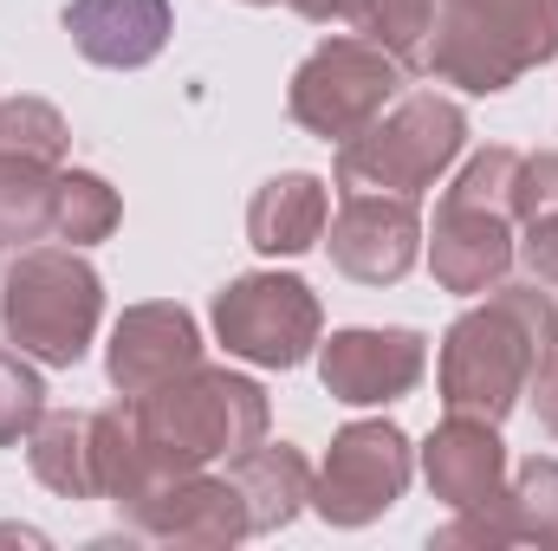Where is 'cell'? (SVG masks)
<instances>
[{
	"label": "cell",
	"mask_w": 558,
	"mask_h": 551,
	"mask_svg": "<svg viewBox=\"0 0 558 551\" xmlns=\"http://www.w3.org/2000/svg\"><path fill=\"white\" fill-rule=\"evenodd\" d=\"M558 351V305L553 292L533 285H487L481 305H468L448 331H441V357H435V383H441V409L454 415H507L526 403L533 370Z\"/></svg>",
	"instance_id": "6da1fadb"
},
{
	"label": "cell",
	"mask_w": 558,
	"mask_h": 551,
	"mask_svg": "<svg viewBox=\"0 0 558 551\" xmlns=\"http://www.w3.org/2000/svg\"><path fill=\"white\" fill-rule=\"evenodd\" d=\"M131 409H137L143 448L162 474L234 461L254 441H267V421H274L267 390L228 364H189L182 377L131 396Z\"/></svg>",
	"instance_id": "7a4b0ae2"
},
{
	"label": "cell",
	"mask_w": 558,
	"mask_h": 551,
	"mask_svg": "<svg viewBox=\"0 0 558 551\" xmlns=\"http://www.w3.org/2000/svg\"><path fill=\"white\" fill-rule=\"evenodd\" d=\"M558 59V0H435L422 72L494 98Z\"/></svg>",
	"instance_id": "3957f363"
},
{
	"label": "cell",
	"mask_w": 558,
	"mask_h": 551,
	"mask_svg": "<svg viewBox=\"0 0 558 551\" xmlns=\"http://www.w3.org/2000/svg\"><path fill=\"white\" fill-rule=\"evenodd\" d=\"M0 325L46 370H72L105 325V279L85 247H20L0 273Z\"/></svg>",
	"instance_id": "277c9868"
},
{
	"label": "cell",
	"mask_w": 558,
	"mask_h": 551,
	"mask_svg": "<svg viewBox=\"0 0 558 551\" xmlns=\"http://www.w3.org/2000/svg\"><path fill=\"white\" fill-rule=\"evenodd\" d=\"M513 169H520V149L487 143L441 188L435 228H428V273L441 292L481 298L487 285L507 279L513 254H520V241H513Z\"/></svg>",
	"instance_id": "5b68a950"
},
{
	"label": "cell",
	"mask_w": 558,
	"mask_h": 551,
	"mask_svg": "<svg viewBox=\"0 0 558 551\" xmlns=\"http://www.w3.org/2000/svg\"><path fill=\"white\" fill-rule=\"evenodd\" d=\"M468 149V111L441 91H403L377 124L338 143V188L357 195H428Z\"/></svg>",
	"instance_id": "8992f818"
},
{
	"label": "cell",
	"mask_w": 558,
	"mask_h": 551,
	"mask_svg": "<svg viewBox=\"0 0 558 551\" xmlns=\"http://www.w3.org/2000/svg\"><path fill=\"white\" fill-rule=\"evenodd\" d=\"M403 85H410L403 59H390L364 33H331V39H318L299 59L292 85H286V111H292V124L305 137L344 143V137H357L364 124H377L403 98Z\"/></svg>",
	"instance_id": "52a82bcc"
},
{
	"label": "cell",
	"mask_w": 558,
	"mask_h": 551,
	"mask_svg": "<svg viewBox=\"0 0 558 551\" xmlns=\"http://www.w3.org/2000/svg\"><path fill=\"white\" fill-rule=\"evenodd\" d=\"M215 338L260 370H299L325 338V305L299 273H241L215 292Z\"/></svg>",
	"instance_id": "ba28073f"
},
{
	"label": "cell",
	"mask_w": 558,
	"mask_h": 551,
	"mask_svg": "<svg viewBox=\"0 0 558 551\" xmlns=\"http://www.w3.org/2000/svg\"><path fill=\"white\" fill-rule=\"evenodd\" d=\"M410 474H416V448L397 421H344L331 434L325 467L312 474V513L325 526L357 532L403 500Z\"/></svg>",
	"instance_id": "9c48e42d"
},
{
	"label": "cell",
	"mask_w": 558,
	"mask_h": 551,
	"mask_svg": "<svg viewBox=\"0 0 558 551\" xmlns=\"http://www.w3.org/2000/svg\"><path fill=\"white\" fill-rule=\"evenodd\" d=\"M124 526L149 539V546H241L254 539L247 526V500L228 474H208V467H189V474H156L137 500L124 506Z\"/></svg>",
	"instance_id": "30bf717a"
},
{
	"label": "cell",
	"mask_w": 558,
	"mask_h": 551,
	"mask_svg": "<svg viewBox=\"0 0 558 551\" xmlns=\"http://www.w3.org/2000/svg\"><path fill=\"white\" fill-rule=\"evenodd\" d=\"M428 370V338L410 325H351L318 344V383L344 409H384L403 403Z\"/></svg>",
	"instance_id": "8fae6325"
},
{
	"label": "cell",
	"mask_w": 558,
	"mask_h": 551,
	"mask_svg": "<svg viewBox=\"0 0 558 551\" xmlns=\"http://www.w3.org/2000/svg\"><path fill=\"white\" fill-rule=\"evenodd\" d=\"M331 267L357 285H397L422 260V208L416 195H344L331 215Z\"/></svg>",
	"instance_id": "7c38bea8"
},
{
	"label": "cell",
	"mask_w": 558,
	"mask_h": 551,
	"mask_svg": "<svg viewBox=\"0 0 558 551\" xmlns=\"http://www.w3.org/2000/svg\"><path fill=\"white\" fill-rule=\"evenodd\" d=\"M189 364H202V325L189 305H175V298L124 305V318L111 325V344H105V377L118 396H143V390L182 377Z\"/></svg>",
	"instance_id": "4fadbf2b"
},
{
	"label": "cell",
	"mask_w": 558,
	"mask_h": 551,
	"mask_svg": "<svg viewBox=\"0 0 558 551\" xmlns=\"http://www.w3.org/2000/svg\"><path fill=\"white\" fill-rule=\"evenodd\" d=\"M435 546H558V461L553 454H533L494 500L481 506H461Z\"/></svg>",
	"instance_id": "5bb4252c"
},
{
	"label": "cell",
	"mask_w": 558,
	"mask_h": 551,
	"mask_svg": "<svg viewBox=\"0 0 558 551\" xmlns=\"http://www.w3.org/2000/svg\"><path fill=\"white\" fill-rule=\"evenodd\" d=\"M422 474H428V493L461 513V506H481L507 487V441H500V421L487 415H454L435 421V434L422 441Z\"/></svg>",
	"instance_id": "9a60e30c"
},
{
	"label": "cell",
	"mask_w": 558,
	"mask_h": 551,
	"mask_svg": "<svg viewBox=\"0 0 558 551\" xmlns=\"http://www.w3.org/2000/svg\"><path fill=\"white\" fill-rule=\"evenodd\" d=\"M65 33L92 65L137 72L169 46L175 7L169 0H65Z\"/></svg>",
	"instance_id": "2e32d148"
},
{
	"label": "cell",
	"mask_w": 558,
	"mask_h": 551,
	"mask_svg": "<svg viewBox=\"0 0 558 551\" xmlns=\"http://www.w3.org/2000/svg\"><path fill=\"white\" fill-rule=\"evenodd\" d=\"M331 228V195L312 169H286V175H267L247 201V241L267 254V260H299L325 241Z\"/></svg>",
	"instance_id": "e0dca14e"
},
{
	"label": "cell",
	"mask_w": 558,
	"mask_h": 551,
	"mask_svg": "<svg viewBox=\"0 0 558 551\" xmlns=\"http://www.w3.org/2000/svg\"><path fill=\"white\" fill-rule=\"evenodd\" d=\"M228 480H234L241 500H247V526H254V539H260V532H279V526H292V519L312 506V461H305L292 441H254L247 454L228 461Z\"/></svg>",
	"instance_id": "ac0fdd59"
},
{
	"label": "cell",
	"mask_w": 558,
	"mask_h": 551,
	"mask_svg": "<svg viewBox=\"0 0 558 551\" xmlns=\"http://www.w3.org/2000/svg\"><path fill=\"white\" fill-rule=\"evenodd\" d=\"M26 467L59 500H98L92 480V409H46L26 434Z\"/></svg>",
	"instance_id": "d6986e66"
},
{
	"label": "cell",
	"mask_w": 558,
	"mask_h": 551,
	"mask_svg": "<svg viewBox=\"0 0 558 551\" xmlns=\"http://www.w3.org/2000/svg\"><path fill=\"white\" fill-rule=\"evenodd\" d=\"M156 474H162V467H156L149 448H143L131 396L111 403V409H92V480H98V500H111V506L124 513Z\"/></svg>",
	"instance_id": "ffe728a7"
},
{
	"label": "cell",
	"mask_w": 558,
	"mask_h": 551,
	"mask_svg": "<svg viewBox=\"0 0 558 551\" xmlns=\"http://www.w3.org/2000/svg\"><path fill=\"white\" fill-rule=\"evenodd\" d=\"M118 221H124V201L98 169H59V188H52V241L59 247H98L118 234Z\"/></svg>",
	"instance_id": "44dd1931"
},
{
	"label": "cell",
	"mask_w": 558,
	"mask_h": 551,
	"mask_svg": "<svg viewBox=\"0 0 558 551\" xmlns=\"http://www.w3.org/2000/svg\"><path fill=\"white\" fill-rule=\"evenodd\" d=\"M52 188H59L52 162L0 156V247L20 254L33 241H52Z\"/></svg>",
	"instance_id": "7402d4cb"
},
{
	"label": "cell",
	"mask_w": 558,
	"mask_h": 551,
	"mask_svg": "<svg viewBox=\"0 0 558 551\" xmlns=\"http://www.w3.org/2000/svg\"><path fill=\"white\" fill-rule=\"evenodd\" d=\"M344 26L364 33L371 46H384L390 59H403L410 72H422V46H428V26H435V0H351Z\"/></svg>",
	"instance_id": "603a6c76"
},
{
	"label": "cell",
	"mask_w": 558,
	"mask_h": 551,
	"mask_svg": "<svg viewBox=\"0 0 558 551\" xmlns=\"http://www.w3.org/2000/svg\"><path fill=\"white\" fill-rule=\"evenodd\" d=\"M72 131L59 118V105L46 98H0V156H26V162H52L65 169Z\"/></svg>",
	"instance_id": "cb8c5ba5"
},
{
	"label": "cell",
	"mask_w": 558,
	"mask_h": 551,
	"mask_svg": "<svg viewBox=\"0 0 558 551\" xmlns=\"http://www.w3.org/2000/svg\"><path fill=\"white\" fill-rule=\"evenodd\" d=\"M39 415H46V383H39L33 357L0 338V448H20L39 428Z\"/></svg>",
	"instance_id": "d4e9b609"
},
{
	"label": "cell",
	"mask_w": 558,
	"mask_h": 551,
	"mask_svg": "<svg viewBox=\"0 0 558 551\" xmlns=\"http://www.w3.org/2000/svg\"><path fill=\"white\" fill-rule=\"evenodd\" d=\"M558 215V149H533L513 169V221H553Z\"/></svg>",
	"instance_id": "484cf974"
},
{
	"label": "cell",
	"mask_w": 558,
	"mask_h": 551,
	"mask_svg": "<svg viewBox=\"0 0 558 551\" xmlns=\"http://www.w3.org/2000/svg\"><path fill=\"white\" fill-rule=\"evenodd\" d=\"M520 260H526V273L539 279L546 292H558V215H553V221H526Z\"/></svg>",
	"instance_id": "4316f807"
},
{
	"label": "cell",
	"mask_w": 558,
	"mask_h": 551,
	"mask_svg": "<svg viewBox=\"0 0 558 551\" xmlns=\"http://www.w3.org/2000/svg\"><path fill=\"white\" fill-rule=\"evenodd\" d=\"M526 403H533V415H539V428L558 441V351L533 370V383H526Z\"/></svg>",
	"instance_id": "83f0119b"
},
{
	"label": "cell",
	"mask_w": 558,
	"mask_h": 551,
	"mask_svg": "<svg viewBox=\"0 0 558 551\" xmlns=\"http://www.w3.org/2000/svg\"><path fill=\"white\" fill-rule=\"evenodd\" d=\"M286 7L312 26H344V13H351V0H286Z\"/></svg>",
	"instance_id": "f1b7e54d"
},
{
	"label": "cell",
	"mask_w": 558,
	"mask_h": 551,
	"mask_svg": "<svg viewBox=\"0 0 558 551\" xmlns=\"http://www.w3.org/2000/svg\"><path fill=\"white\" fill-rule=\"evenodd\" d=\"M247 7H274V0H247Z\"/></svg>",
	"instance_id": "f546056e"
}]
</instances>
